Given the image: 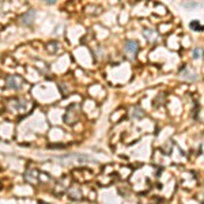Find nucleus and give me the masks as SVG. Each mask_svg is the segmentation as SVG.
Listing matches in <instances>:
<instances>
[{
	"mask_svg": "<svg viewBox=\"0 0 204 204\" xmlns=\"http://www.w3.org/2000/svg\"><path fill=\"white\" fill-rule=\"evenodd\" d=\"M190 27H192L193 30H202V29H203L202 25H200L197 20H193V22H190Z\"/></svg>",
	"mask_w": 204,
	"mask_h": 204,
	"instance_id": "39448f33",
	"label": "nucleus"
},
{
	"mask_svg": "<svg viewBox=\"0 0 204 204\" xmlns=\"http://www.w3.org/2000/svg\"><path fill=\"white\" fill-rule=\"evenodd\" d=\"M7 86L10 88H19L20 87V80L16 76H10L7 78Z\"/></svg>",
	"mask_w": 204,
	"mask_h": 204,
	"instance_id": "f03ea898",
	"label": "nucleus"
},
{
	"mask_svg": "<svg viewBox=\"0 0 204 204\" xmlns=\"http://www.w3.org/2000/svg\"><path fill=\"white\" fill-rule=\"evenodd\" d=\"M34 15H36V12H34L33 10H32V11H29V12H27L26 15L23 16V25H30V23L33 22Z\"/></svg>",
	"mask_w": 204,
	"mask_h": 204,
	"instance_id": "7ed1b4c3",
	"label": "nucleus"
},
{
	"mask_svg": "<svg viewBox=\"0 0 204 204\" xmlns=\"http://www.w3.org/2000/svg\"><path fill=\"white\" fill-rule=\"evenodd\" d=\"M124 49H125V52H127L128 54H131V56H134V54H135L136 52H138V49H139V46H138V42H136V41H128V42L125 44Z\"/></svg>",
	"mask_w": 204,
	"mask_h": 204,
	"instance_id": "f257e3e1",
	"label": "nucleus"
},
{
	"mask_svg": "<svg viewBox=\"0 0 204 204\" xmlns=\"http://www.w3.org/2000/svg\"><path fill=\"white\" fill-rule=\"evenodd\" d=\"M202 52H203L202 48H195V50H193V59H200L202 57Z\"/></svg>",
	"mask_w": 204,
	"mask_h": 204,
	"instance_id": "20e7f679",
	"label": "nucleus"
}]
</instances>
